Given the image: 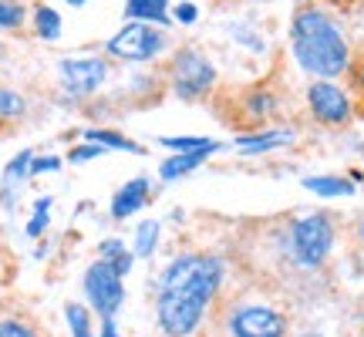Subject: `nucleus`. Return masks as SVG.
I'll return each mask as SVG.
<instances>
[{"label":"nucleus","mask_w":364,"mask_h":337,"mask_svg":"<svg viewBox=\"0 0 364 337\" xmlns=\"http://www.w3.org/2000/svg\"><path fill=\"white\" fill-rule=\"evenodd\" d=\"M159 233H162V223L159 220L139 223V230H135V257H152L159 243Z\"/></svg>","instance_id":"6ab92c4d"},{"label":"nucleus","mask_w":364,"mask_h":337,"mask_svg":"<svg viewBox=\"0 0 364 337\" xmlns=\"http://www.w3.org/2000/svg\"><path fill=\"white\" fill-rule=\"evenodd\" d=\"M24 4H17V0H0V31H17V27L24 24Z\"/></svg>","instance_id":"5701e85b"},{"label":"nucleus","mask_w":364,"mask_h":337,"mask_svg":"<svg viewBox=\"0 0 364 337\" xmlns=\"http://www.w3.org/2000/svg\"><path fill=\"white\" fill-rule=\"evenodd\" d=\"M34 31H38L41 41H58L61 38V14L48 7V4H41L34 11Z\"/></svg>","instance_id":"f3484780"},{"label":"nucleus","mask_w":364,"mask_h":337,"mask_svg":"<svg viewBox=\"0 0 364 337\" xmlns=\"http://www.w3.org/2000/svg\"><path fill=\"white\" fill-rule=\"evenodd\" d=\"M213 152H220V145H216V149H199V152H176L172 159H166V162L159 166V176H162V182H176V179H182V176L196 172Z\"/></svg>","instance_id":"f8f14e48"},{"label":"nucleus","mask_w":364,"mask_h":337,"mask_svg":"<svg viewBox=\"0 0 364 337\" xmlns=\"http://www.w3.org/2000/svg\"><path fill=\"white\" fill-rule=\"evenodd\" d=\"M98 337H122L115 327V317H108V321H102V331H98Z\"/></svg>","instance_id":"7c9ffc66"},{"label":"nucleus","mask_w":364,"mask_h":337,"mask_svg":"<svg viewBox=\"0 0 364 337\" xmlns=\"http://www.w3.org/2000/svg\"><path fill=\"white\" fill-rule=\"evenodd\" d=\"M273 112H277V98H273L270 91L257 88L247 98V115L250 118H267V115H273Z\"/></svg>","instance_id":"4be33fe9"},{"label":"nucleus","mask_w":364,"mask_h":337,"mask_svg":"<svg viewBox=\"0 0 364 337\" xmlns=\"http://www.w3.org/2000/svg\"><path fill=\"white\" fill-rule=\"evenodd\" d=\"M61 168V156H44L31 162V176H44V172H58Z\"/></svg>","instance_id":"bb28decb"},{"label":"nucleus","mask_w":364,"mask_h":337,"mask_svg":"<svg viewBox=\"0 0 364 337\" xmlns=\"http://www.w3.org/2000/svg\"><path fill=\"white\" fill-rule=\"evenodd\" d=\"M4 54H7V48H4V44H0V61H4Z\"/></svg>","instance_id":"72a5a7b5"},{"label":"nucleus","mask_w":364,"mask_h":337,"mask_svg":"<svg viewBox=\"0 0 364 337\" xmlns=\"http://www.w3.org/2000/svg\"><path fill=\"white\" fill-rule=\"evenodd\" d=\"M0 337H34V331L21 321H4L0 324Z\"/></svg>","instance_id":"cd10ccee"},{"label":"nucleus","mask_w":364,"mask_h":337,"mask_svg":"<svg viewBox=\"0 0 364 337\" xmlns=\"http://www.w3.org/2000/svg\"><path fill=\"white\" fill-rule=\"evenodd\" d=\"M304 189L327 196V199H338V196H354V182L344 179V176H311V179H304Z\"/></svg>","instance_id":"2eb2a0df"},{"label":"nucleus","mask_w":364,"mask_h":337,"mask_svg":"<svg viewBox=\"0 0 364 337\" xmlns=\"http://www.w3.org/2000/svg\"><path fill=\"white\" fill-rule=\"evenodd\" d=\"M88 142L102 145V149H115V152H132V156H145V149L139 142H132L125 135H118V132H108V129H85L81 132Z\"/></svg>","instance_id":"dca6fc26"},{"label":"nucleus","mask_w":364,"mask_h":337,"mask_svg":"<svg viewBox=\"0 0 364 337\" xmlns=\"http://www.w3.org/2000/svg\"><path fill=\"white\" fill-rule=\"evenodd\" d=\"M125 17L129 21H142V24L166 27L172 21L169 0H125Z\"/></svg>","instance_id":"ddd939ff"},{"label":"nucleus","mask_w":364,"mask_h":337,"mask_svg":"<svg viewBox=\"0 0 364 337\" xmlns=\"http://www.w3.org/2000/svg\"><path fill=\"white\" fill-rule=\"evenodd\" d=\"M31 162H34V152L24 149L21 156L11 159V166L4 168V179H0V203L7 209L14 206V193L24 186V179H31Z\"/></svg>","instance_id":"9b49d317"},{"label":"nucleus","mask_w":364,"mask_h":337,"mask_svg":"<svg viewBox=\"0 0 364 337\" xmlns=\"http://www.w3.org/2000/svg\"><path fill=\"white\" fill-rule=\"evenodd\" d=\"M223 277H226V267L220 257H209V253L176 257L159 280V327L169 337H189L206 317V307L216 297Z\"/></svg>","instance_id":"f257e3e1"},{"label":"nucleus","mask_w":364,"mask_h":337,"mask_svg":"<svg viewBox=\"0 0 364 337\" xmlns=\"http://www.w3.org/2000/svg\"><path fill=\"white\" fill-rule=\"evenodd\" d=\"M98 250H102V257H98V260H115L118 253L125 250V243H122V240H105Z\"/></svg>","instance_id":"c756f323"},{"label":"nucleus","mask_w":364,"mask_h":337,"mask_svg":"<svg viewBox=\"0 0 364 337\" xmlns=\"http://www.w3.org/2000/svg\"><path fill=\"white\" fill-rule=\"evenodd\" d=\"M162 51H166V27L142 24V21L125 24L108 41V54H115L122 61H152Z\"/></svg>","instance_id":"39448f33"},{"label":"nucleus","mask_w":364,"mask_h":337,"mask_svg":"<svg viewBox=\"0 0 364 337\" xmlns=\"http://www.w3.org/2000/svg\"><path fill=\"white\" fill-rule=\"evenodd\" d=\"M85 297L91 300V307L98 311L102 321L115 317L125 304V287H122V277L112 270L108 260H95L85 273Z\"/></svg>","instance_id":"423d86ee"},{"label":"nucleus","mask_w":364,"mask_h":337,"mask_svg":"<svg viewBox=\"0 0 364 337\" xmlns=\"http://www.w3.org/2000/svg\"><path fill=\"white\" fill-rule=\"evenodd\" d=\"M65 321H68V327H71V337H95L85 304H65Z\"/></svg>","instance_id":"412c9836"},{"label":"nucleus","mask_w":364,"mask_h":337,"mask_svg":"<svg viewBox=\"0 0 364 337\" xmlns=\"http://www.w3.org/2000/svg\"><path fill=\"white\" fill-rule=\"evenodd\" d=\"M169 81H172V91H176L179 98L196 102V98L209 95V88L216 85V68H213V61H209L203 51L182 48V51L172 58Z\"/></svg>","instance_id":"20e7f679"},{"label":"nucleus","mask_w":364,"mask_h":337,"mask_svg":"<svg viewBox=\"0 0 364 337\" xmlns=\"http://www.w3.org/2000/svg\"><path fill=\"white\" fill-rule=\"evenodd\" d=\"M172 21H176V24H196V21H199V7H196L193 0H179V4H176V7H172Z\"/></svg>","instance_id":"393cba45"},{"label":"nucleus","mask_w":364,"mask_h":337,"mask_svg":"<svg viewBox=\"0 0 364 337\" xmlns=\"http://www.w3.org/2000/svg\"><path fill=\"white\" fill-rule=\"evenodd\" d=\"M108 149H102V145H95V142H88V145H78V149H71V162L75 166H81V162H91V159H98V156H105Z\"/></svg>","instance_id":"a878e982"},{"label":"nucleus","mask_w":364,"mask_h":337,"mask_svg":"<svg viewBox=\"0 0 364 337\" xmlns=\"http://www.w3.org/2000/svg\"><path fill=\"white\" fill-rule=\"evenodd\" d=\"M51 196H41L38 203H34V216L27 223V236H41L48 230V220H51Z\"/></svg>","instance_id":"b1692460"},{"label":"nucleus","mask_w":364,"mask_h":337,"mask_svg":"<svg viewBox=\"0 0 364 337\" xmlns=\"http://www.w3.org/2000/svg\"><path fill=\"white\" fill-rule=\"evenodd\" d=\"M358 233H361V240H364V220H361V230H358Z\"/></svg>","instance_id":"f704fd0d"},{"label":"nucleus","mask_w":364,"mask_h":337,"mask_svg":"<svg viewBox=\"0 0 364 337\" xmlns=\"http://www.w3.org/2000/svg\"><path fill=\"white\" fill-rule=\"evenodd\" d=\"M149 203V179H129L115 196H112V220H129Z\"/></svg>","instance_id":"9d476101"},{"label":"nucleus","mask_w":364,"mask_h":337,"mask_svg":"<svg viewBox=\"0 0 364 337\" xmlns=\"http://www.w3.org/2000/svg\"><path fill=\"white\" fill-rule=\"evenodd\" d=\"M287 247H290L294 263H300V267H321L327 260V253H331V247H334V226L321 213L304 216V220H297L290 226Z\"/></svg>","instance_id":"7ed1b4c3"},{"label":"nucleus","mask_w":364,"mask_h":337,"mask_svg":"<svg viewBox=\"0 0 364 337\" xmlns=\"http://www.w3.org/2000/svg\"><path fill=\"white\" fill-rule=\"evenodd\" d=\"M108 263H112V270H115L118 277H129V270H132V263H135V257H132L129 250H122V253H118L115 260H108Z\"/></svg>","instance_id":"c85d7f7f"},{"label":"nucleus","mask_w":364,"mask_h":337,"mask_svg":"<svg viewBox=\"0 0 364 337\" xmlns=\"http://www.w3.org/2000/svg\"><path fill=\"white\" fill-rule=\"evenodd\" d=\"M287 334V317L273 307H236L230 317V337H284Z\"/></svg>","instance_id":"1a4fd4ad"},{"label":"nucleus","mask_w":364,"mask_h":337,"mask_svg":"<svg viewBox=\"0 0 364 337\" xmlns=\"http://www.w3.org/2000/svg\"><path fill=\"white\" fill-rule=\"evenodd\" d=\"M307 105H311V115L321 125H348L351 122V98L344 95V88H338L334 81H314L307 88Z\"/></svg>","instance_id":"6e6552de"},{"label":"nucleus","mask_w":364,"mask_h":337,"mask_svg":"<svg viewBox=\"0 0 364 337\" xmlns=\"http://www.w3.org/2000/svg\"><path fill=\"white\" fill-rule=\"evenodd\" d=\"M290 48H294L297 65L304 71L317 75V78L331 81L351 68V48L341 34V27L317 7H304V11L294 14Z\"/></svg>","instance_id":"f03ea898"},{"label":"nucleus","mask_w":364,"mask_h":337,"mask_svg":"<svg viewBox=\"0 0 364 337\" xmlns=\"http://www.w3.org/2000/svg\"><path fill=\"white\" fill-rule=\"evenodd\" d=\"M358 85L364 88V61H361V68H358Z\"/></svg>","instance_id":"2f4dec72"},{"label":"nucleus","mask_w":364,"mask_h":337,"mask_svg":"<svg viewBox=\"0 0 364 337\" xmlns=\"http://www.w3.org/2000/svg\"><path fill=\"white\" fill-rule=\"evenodd\" d=\"M24 112H27L24 98H21L17 91L0 85V122H17V118H24Z\"/></svg>","instance_id":"aec40b11"},{"label":"nucleus","mask_w":364,"mask_h":337,"mask_svg":"<svg viewBox=\"0 0 364 337\" xmlns=\"http://www.w3.org/2000/svg\"><path fill=\"white\" fill-rule=\"evenodd\" d=\"M159 145H162V149H169L172 156H176V152H199V149H216L220 142L203 139V135H176V139H172V135H162V139H159Z\"/></svg>","instance_id":"a211bd4d"},{"label":"nucleus","mask_w":364,"mask_h":337,"mask_svg":"<svg viewBox=\"0 0 364 337\" xmlns=\"http://www.w3.org/2000/svg\"><path fill=\"white\" fill-rule=\"evenodd\" d=\"M58 78L65 85L68 95H78V98H88L105 85L108 78V65L102 58H61L58 65Z\"/></svg>","instance_id":"0eeeda50"},{"label":"nucleus","mask_w":364,"mask_h":337,"mask_svg":"<svg viewBox=\"0 0 364 337\" xmlns=\"http://www.w3.org/2000/svg\"><path fill=\"white\" fill-rule=\"evenodd\" d=\"M68 4H71V7H85L88 0H68Z\"/></svg>","instance_id":"473e14b6"},{"label":"nucleus","mask_w":364,"mask_h":337,"mask_svg":"<svg viewBox=\"0 0 364 337\" xmlns=\"http://www.w3.org/2000/svg\"><path fill=\"white\" fill-rule=\"evenodd\" d=\"M300 337H321V334H300Z\"/></svg>","instance_id":"c9c22d12"},{"label":"nucleus","mask_w":364,"mask_h":337,"mask_svg":"<svg viewBox=\"0 0 364 337\" xmlns=\"http://www.w3.org/2000/svg\"><path fill=\"white\" fill-rule=\"evenodd\" d=\"M294 142V132L290 129H273V132H260V135H243L236 139V152L243 156H260V152H273L280 145Z\"/></svg>","instance_id":"4468645a"}]
</instances>
